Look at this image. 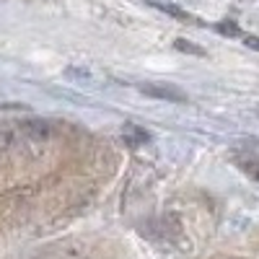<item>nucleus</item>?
<instances>
[{"mask_svg":"<svg viewBox=\"0 0 259 259\" xmlns=\"http://www.w3.org/2000/svg\"><path fill=\"white\" fill-rule=\"evenodd\" d=\"M244 45L254 52H259V36H244Z\"/></svg>","mask_w":259,"mask_h":259,"instance_id":"7","label":"nucleus"},{"mask_svg":"<svg viewBox=\"0 0 259 259\" xmlns=\"http://www.w3.org/2000/svg\"><path fill=\"white\" fill-rule=\"evenodd\" d=\"M138 91L143 96H150V99H161V101H171V104H187V94L179 85H171V83H138Z\"/></svg>","mask_w":259,"mask_h":259,"instance_id":"1","label":"nucleus"},{"mask_svg":"<svg viewBox=\"0 0 259 259\" xmlns=\"http://www.w3.org/2000/svg\"><path fill=\"white\" fill-rule=\"evenodd\" d=\"M174 47L182 50V52H189V55H197V57H205V50L200 45H194V41H187V39H177Z\"/></svg>","mask_w":259,"mask_h":259,"instance_id":"4","label":"nucleus"},{"mask_svg":"<svg viewBox=\"0 0 259 259\" xmlns=\"http://www.w3.org/2000/svg\"><path fill=\"white\" fill-rule=\"evenodd\" d=\"M158 11H163V13H168V16H174V18H182V21H192V16L189 13H184L182 8H177V6H168V3H153Z\"/></svg>","mask_w":259,"mask_h":259,"instance_id":"5","label":"nucleus"},{"mask_svg":"<svg viewBox=\"0 0 259 259\" xmlns=\"http://www.w3.org/2000/svg\"><path fill=\"white\" fill-rule=\"evenodd\" d=\"M215 31H221L223 36H241V29L231 24V21H221V24H215Z\"/></svg>","mask_w":259,"mask_h":259,"instance_id":"6","label":"nucleus"},{"mask_svg":"<svg viewBox=\"0 0 259 259\" xmlns=\"http://www.w3.org/2000/svg\"><path fill=\"white\" fill-rule=\"evenodd\" d=\"M215 259H241V256H215Z\"/></svg>","mask_w":259,"mask_h":259,"instance_id":"8","label":"nucleus"},{"mask_svg":"<svg viewBox=\"0 0 259 259\" xmlns=\"http://www.w3.org/2000/svg\"><path fill=\"white\" fill-rule=\"evenodd\" d=\"M122 135H124V143L127 145H145L148 140H150V133L145 127H140V124H135V122H127L124 127H122Z\"/></svg>","mask_w":259,"mask_h":259,"instance_id":"3","label":"nucleus"},{"mask_svg":"<svg viewBox=\"0 0 259 259\" xmlns=\"http://www.w3.org/2000/svg\"><path fill=\"white\" fill-rule=\"evenodd\" d=\"M254 179L259 182V168H254Z\"/></svg>","mask_w":259,"mask_h":259,"instance_id":"9","label":"nucleus"},{"mask_svg":"<svg viewBox=\"0 0 259 259\" xmlns=\"http://www.w3.org/2000/svg\"><path fill=\"white\" fill-rule=\"evenodd\" d=\"M21 133H24L29 140H47V138H52V124L47 119L29 117V119L21 122Z\"/></svg>","mask_w":259,"mask_h":259,"instance_id":"2","label":"nucleus"}]
</instances>
